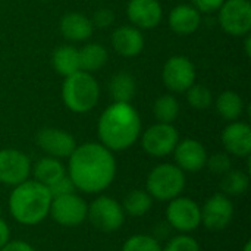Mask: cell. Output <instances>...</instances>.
Returning <instances> with one entry per match:
<instances>
[{
	"mask_svg": "<svg viewBox=\"0 0 251 251\" xmlns=\"http://www.w3.org/2000/svg\"><path fill=\"white\" fill-rule=\"evenodd\" d=\"M116 169L113 151L101 143H85L76 146L68 157L66 175L71 178L76 191L100 194L115 181Z\"/></svg>",
	"mask_w": 251,
	"mask_h": 251,
	"instance_id": "obj_1",
	"label": "cell"
},
{
	"mask_svg": "<svg viewBox=\"0 0 251 251\" xmlns=\"http://www.w3.org/2000/svg\"><path fill=\"white\" fill-rule=\"evenodd\" d=\"M100 143L110 151L128 150L141 135V119L131 103L113 101L97 125Z\"/></svg>",
	"mask_w": 251,
	"mask_h": 251,
	"instance_id": "obj_2",
	"label": "cell"
},
{
	"mask_svg": "<svg viewBox=\"0 0 251 251\" xmlns=\"http://www.w3.org/2000/svg\"><path fill=\"white\" fill-rule=\"evenodd\" d=\"M49 188L35 179H26L12 188L7 200L9 215L24 226H35L49 218L51 206Z\"/></svg>",
	"mask_w": 251,
	"mask_h": 251,
	"instance_id": "obj_3",
	"label": "cell"
},
{
	"mask_svg": "<svg viewBox=\"0 0 251 251\" xmlns=\"http://www.w3.org/2000/svg\"><path fill=\"white\" fill-rule=\"evenodd\" d=\"M100 88L96 78L85 71H78L66 76L62 85V99L65 106L74 113H87L99 101Z\"/></svg>",
	"mask_w": 251,
	"mask_h": 251,
	"instance_id": "obj_4",
	"label": "cell"
},
{
	"mask_svg": "<svg viewBox=\"0 0 251 251\" xmlns=\"http://www.w3.org/2000/svg\"><path fill=\"white\" fill-rule=\"evenodd\" d=\"M185 184V174L175 163H160L149 172L146 191L153 200L168 203L184 193Z\"/></svg>",
	"mask_w": 251,
	"mask_h": 251,
	"instance_id": "obj_5",
	"label": "cell"
},
{
	"mask_svg": "<svg viewBox=\"0 0 251 251\" xmlns=\"http://www.w3.org/2000/svg\"><path fill=\"white\" fill-rule=\"evenodd\" d=\"M125 212L122 204L109 196H97L88 204L87 221L100 232L113 234L118 232L125 224Z\"/></svg>",
	"mask_w": 251,
	"mask_h": 251,
	"instance_id": "obj_6",
	"label": "cell"
},
{
	"mask_svg": "<svg viewBox=\"0 0 251 251\" xmlns=\"http://www.w3.org/2000/svg\"><path fill=\"white\" fill-rule=\"evenodd\" d=\"M165 218L174 231L178 234H191L201 226V209L200 204L182 194L168 201Z\"/></svg>",
	"mask_w": 251,
	"mask_h": 251,
	"instance_id": "obj_7",
	"label": "cell"
},
{
	"mask_svg": "<svg viewBox=\"0 0 251 251\" xmlns=\"http://www.w3.org/2000/svg\"><path fill=\"white\" fill-rule=\"evenodd\" d=\"M88 203L79 194L71 193L60 197H53L49 218L65 228H75L87 221Z\"/></svg>",
	"mask_w": 251,
	"mask_h": 251,
	"instance_id": "obj_8",
	"label": "cell"
},
{
	"mask_svg": "<svg viewBox=\"0 0 251 251\" xmlns=\"http://www.w3.org/2000/svg\"><path fill=\"white\" fill-rule=\"evenodd\" d=\"M179 134L172 124H154L141 135V147L151 157H166L174 153Z\"/></svg>",
	"mask_w": 251,
	"mask_h": 251,
	"instance_id": "obj_9",
	"label": "cell"
},
{
	"mask_svg": "<svg viewBox=\"0 0 251 251\" xmlns=\"http://www.w3.org/2000/svg\"><path fill=\"white\" fill-rule=\"evenodd\" d=\"M201 209V225L210 232H221L226 229L235 215L234 203L231 197L216 193L210 196Z\"/></svg>",
	"mask_w": 251,
	"mask_h": 251,
	"instance_id": "obj_10",
	"label": "cell"
},
{
	"mask_svg": "<svg viewBox=\"0 0 251 251\" xmlns=\"http://www.w3.org/2000/svg\"><path fill=\"white\" fill-rule=\"evenodd\" d=\"M219 24L232 37L247 35L251 29V3L249 0H225L219 9Z\"/></svg>",
	"mask_w": 251,
	"mask_h": 251,
	"instance_id": "obj_11",
	"label": "cell"
},
{
	"mask_svg": "<svg viewBox=\"0 0 251 251\" xmlns=\"http://www.w3.org/2000/svg\"><path fill=\"white\" fill-rule=\"evenodd\" d=\"M31 159L21 150H0V184L16 187L31 176Z\"/></svg>",
	"mask_w": 251,
	"mask_h": 251,
	"instance_id": "obj_12",
	"label": "cell"
},
{
	"mask_svg": "<svg viewBox=\"0 0 251 251\" xmlns=\"http://www.w3.org/2000/svg\"><path fill=\"white\" fill-rule=\"evenodd\" d=\"M162 78L172 93H185L196 82V68L185 56H172L166 60Z\"/></svg>",
	"mask_w": 251,
	"mask_h": 251,
	"instance_id": "obj_13",
	"label": "cell"
},
{
	"mask_svg": "<svg viewBox=\"0 0 251 251\" xmlns=\"http://www.w3.org/2000/svg\"><path fill=\"white\" fill-rule=\"evenodd\" d=\"M37 146L50 157L68 159L76 147V141L72 134L59 128H43L35 137Z\"/></svg>",
	"mask_w": 251,
	"mask_h": 251,
	"instance_id": "obj_14",
	"label": "cell"
},
{
	"mask_svg": "<svg viewBox=\"0 0 251 251\" xmlns=\"http://www.w3.org/2000/svg\"><path fill=\"white\" fill-rule=\"evenodd\" d=\"M175 165L184 174H197L206 168L207 162V151L204 146L193 138L179 140L175 150H174Z\"/></svg>",
	"mask_w": 251,
	"mask_h": 251,
	"instance_id": "obj_15",
	"label": "cell"
},
{
	"mask_svg": "<svg viewBox=\"0 0 251 251\" xmlns=\"http://www.w3.org/2000/svg\"><path fill=\"white\" fill-rule=\"evenodd\" d=\"M222 144L228 154L249 157L251 153V128L249 124L234 121L222 131Z\"/></svg>",
	"mask_w": 251,
	"mask_h": 251,
	"instance_id": "obj_16",
	"label": "cell"
},
{
	"mask_svg": "<svg viewBox=\"0 0 251 251\" xmlns=\"http://www.w3.org/2000/svg\"><path fill=\"white\" fill-rule=\"evenodd\" d=\"M126 15L134 26L151 29L160 24L163 9L159 0H129L126 6Z\"/></svg>",
	"mask_w": 251,
	"mask_h": 251,
	"instance_id": "obj_17",
	"label": "cell"
},
{
	"mask_svg": "<svg viewBox=\"0 0 251 251\" xmlns=\"http://www.w3.org/2000/svg\"><path fill=\"white\" fill-rule=\"evenodd\" d=\"M112 46L118 54L134 57L144 49V35L137 26H119L112 34Z\"/></svg>",
	"mask_w": 251,
	"mask_h": 251,
	"instance_id": "obj_18",
	"label": "cell"
},
{
	"mask_svg": "<svg viewBox=\"0 0 251 251\" xmlns=\"http://www.w3.org/2000/svg\"><path fill=\"white\" fill-rule=\"evenodd\" d=\"M201 24L200 12L191 4H178L169 13V26L179 35H188L197 31Z\"/></svg>",
	"mask_w": 251,
	"mask_h": 251,
	"instance_id": "obj_19",
	"label": "cell"
},
{
	"mask_svg": "<svg viewBox=\"0 0 251 251\" xmlns=\"http://www.w3.org/2000/svg\"><path fill=\"white\" fill-rule=\"evenodd\" d=\"M94 25L90 18L78 12H69L60 19V32L71 41H84L93 35Z\"/></svg>",
	"mask_w": 251,
	"mask_h": 251,
	"instance_id": "obj_20",
	"label": "cell"
},
{
	"mask_svg": "<svg viewBox=\"0 0 251 251\" xmlns=\"http://www.w3.org/2000/svg\"><path fill=\"white\" fill-rule=\"evenodd\" d=\"M31 175L37 182L50 187L66 175V166L62 163L60 159L44 156L31 166Z\"/></svg>",
	"mask_w": 251,
	"mask_h": 251,
	"instance_id": "obj_21",
	"label": "cell"
},
{
	"mask_svg": "<svg viewBox=\"0 0 251 251\" xmlns=\"http://www.w3.org/2000/svg\"><path fill=\"white\" fill-rule=\"evenodd\" d=\"M51 63L56 72L62 76H69L78 71H81L79 66V51L72 46H60L53 51Z\"/></svg>",
	"mask_w": 251,
	"mask_h": 251,
	"instance_id": "obj_22",
	"label": "cell"
},
{
	"mask_svg": "<svg viewBox=\"0 0 251 251\" xmlns=\"http://www.w3.org/2000/svg\"><path fill=\"white\" fill-rule=\"evenodd\" d=\"M109 91L116 103H131L135 96V78L125 71L118 72L109 82Z\"/></svg>",
	"mask_w": 251,
	"mask_h": 251,
	"instance_id": "obj_23",
	"label": "cell"
},
{
	"mask_svg": "<svg viewBox=\"0 0 251 251\" xmlns=\"http://www.w3.org/2000/svg\"><path fill=\"white\" fill-rule=\"evenodd\" d=\"M153 201L154 200L146 190H132L125 196L121 204L125 215L131 218H141L151 210Z\"/></svg>",
	"mask_w": 251,
	"mask_h": 251,
	"instance_id": "obj_24",
	"label": "cell"
},
{
	"mask_svg": "<svg viewBox=\"0 0 251 251\" xmlns=\"http://www.w3.org/2000/svg\"><path fill=\"white\" fill-rule=\"evenodd\" d=\"M79 51V66L81 71L85 72H94L104 66L107 62V50L104 46L99 43H90L84 46Z\"/></svg>",
	"mask_w": 251,
	"mask_h": 251,
	"instance_id": "obj_25",
	"label": "cell"
},
{
	"mask_svg": "<svg viewBox=\"0 0 251 251\" xmlns=\"http://www.w3.org/2000/svg\"><path fill=\"white\" fill-rule=\"evenodd\" d=\"M216 109L225 121L234 122V121H238V118L243 115L244 101L238 93L228 90L219 94L216 100Z\"/></svg>",
	"mask_w": 251,
	"mask_h": 251,
	"instance_id": "obj_26",
	"label": "cell"
},
{
	"mask_svg": "<svg viewBox=\"0 0 251 251\" xmlns=\"http://www.w3.org/2000/svg\"><path fill=\"white\" fill-rule=\"evenodd\" d=\"M250 187V176L247 172L241 169H231L225 175H222L221 190L222 194L228 197H238L247 193Z\"/></svg>",
	"mask_w": 251,
	"mask_h": 251,
	"instance_id": "obj_27",
	"label": "cell"
},
{
	"mask_svg": "<svg viewBox=\"0 0 251 251\" xmlns=\"http://www.w3.org/2000/svg\"><path fill=\"white\" fill-rule=\"evenodd\" d=\"M153 113L157 122L172 124L179 115V103L172 94H163L154 101Z\"/></svg>",
	"mask_w": 251,
	"mask_h": 251,
	"instance_id": "obj_28",
	"label": "cell"
},
{
	"mask_svg": "<svg viewBox=\"0 0 251 251\" xmlns=\"http://www.w3.org/2000/svg\"><path fill=\"white\" fill-rule=\"evenodd\" d=\"M122 251H162V244L154 235L135 234L125 240Z\"/></svg>",
	"mask_w": 251,
	"mask_h": 251,
	"instance_id": "obj_29",
	"label": "cell"
},
{
	"mask_svg": "<svg viewBox=\"0 0 251 251\" xmlns=\"http://www.w3.org/2000/svg\"><path fill=\"white\" fill-rule=\"evenodd\" d=\"M185 93H187L188 104L194 109L204 110V109H209L213 103V94L206 85L193 84Z\"/></svg>",
	"mask_w": 251,
	"mask_h": 251,
	"instance_id": "obj_30",
	"label": "cell"
},
{
	"mask_svg": "<svg viewBox=\"0 0 251 251\" xmlns=\"http://www.w3.org/2000/svg\"><path fill=\"white\" fill-rule=\"evenodd\" d=\"M162 251H201L199 241L190 234H178L168 240Z\"/></svg>",
	"mask_w": 251,
	"mask_h": 251,
	"instance_id": "obj_31",
	"label": "cell"
},
{
	"mask_svg": "<svg viewBox=\"0 0 251 251\" xmlns=\"http://www.w3.org/2000/svg\"><path fill=\"white\" fill-rule=\"evenodd\" d=\"M206 168L213 174V175H225L228 171L232 169V162L228 153H216L212 156H207Z\"/></svg>",
	"mask_w": 251,
	"mask_h": 251,
	"instance_id": "obj_32",
	"label": "cell"
},
{
	"mask_svg": "<svg viewBox=\"0 0 251 251\" xmlns=\"http://www.w3.org/2000/svg\"><path fill=\"white\" fill-rule=\"evenodd\" d=\"M51 197H60V196H65V194H71V193H75V187L71 181V178L68 175H65L63 178H60L59 181H56L54 184H51L50 187H47Z\"/></svg>",
	"mask_w": 251,
	"mask_h": 251,
	"instance_id": "obj_33",
	"label": "cell"
},
{
	"mask_svg": "<svg viewBox=\"0 0 251 251\" xmlns=\"http://www.w3.org/2000/svg\"><path fill=\"white\" fill-rule=\"evenodd\" d=\"M115 21V13L110 10V9H99L96 13H94V18H93V25L99 26V28H106L109 25H112Z\"/></svg>",
	"mask_w": 251,
	"mask_h": 251,
	"instance_id": "obj_34",
	"label": "cell"
},
{
	"mask_svg": "<svg viewBox=\"0 0 251 251\" xmlns=\"http://www.w3.org/2000/svg\"><path fill=\"white\" fill-rule=\"evenodd\" d=\"M225 0H193V6L200 13H213L221 9Z\"/></svg>",
	"mask_w": 251,
	"mask_h": 251,
	"instance_id": "obj_35",
	"label": "cell"
},
{
	"mask_svg": "<svg viewBox=\"0 0 251 251\" xmlns=\"http://www.w3.org/2000/svg\"><path fill=\"white\" fill-rule=\"evenodd\" d=\"M0 251H37L29 243L24 241V240H10L9 243H6Z\"/></svg>",
	"mask_w": 251,
	"mask_h": 251,
	"instance_id": "obj_36",
	"label": "cell"
},
{
	"mask_svg": "<svg viewBox=\"0 0 251 251\" xmlns=\"http://www.w3.org/2000/svg\"><path fill=\"white\" fill-rule=\"evenodd\" d=\"M10 241V228L7 222L0 216V249Z\"/></svg>",
	"mask_w": 251,
	"mask_h": 251,
	"instance_id": "obj_37",
	"label": "cell"
},
{
	"mask_svg": "<svg viewBox=\"0 0 251 251\" xmlns=\"http://www.w3.org/2000/svg\"><path fill=\"white\" fill-rule=\"evenodd\" d=\"M244 49H246V53H247V56H251V40H250V35H249V34L246 35V44H244Z\"/></svg>",
	"mask_w": 251,
	"mask_h": 251,
	"instance_id": "obj_38",
	"label": "cell"
},
{
	"mask_svg": "<svg viewBox=\"0 0 251 251\" xmlns=\"http://www.w3.org/2000/svg\"><path fill=\"white\" fill-rule=\"evenodd\" d=\"M243 251H251V243H250V241H247V243L244 244V247H243Z\"/></svg>",
	"mask_w": 251,
	"mask_h": 251,
	"instance_id": "obj_39",
	"label": "cell"
}]
</instances>
